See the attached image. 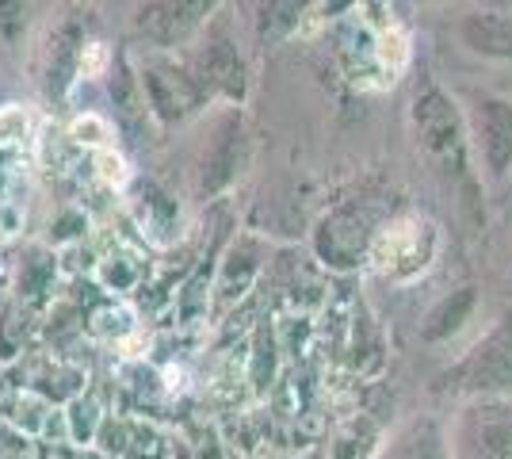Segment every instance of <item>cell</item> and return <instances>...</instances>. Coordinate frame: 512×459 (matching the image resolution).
<instances>
[{"label":"cell","mask_w":512,"mask_h":459,"mask_svg":"<svg viewBox=\"0 0 512 459\" xmlns=\"http://www.w3.org/2000/svg\"><path fill=\"white\" fill-rule=\"evenodd\" d=\"M409 127H413L421 157L444 176V184H451L463 196V203L478 207V176L470 165V131L455 100L440 85H425L409 104Z\"/></svg>","instance_id":"obj_1"},{"label":"cell","mask_w":512,"mask_h":459,"mask_svg":"<svg viewBox=\"0 0 512 459\" xmlns=\"http://www.w3.org/2000/svg\"><path fill=\"white\" fill-rule=\"evenodd\" d=\"M440 387L478 398L512 391V310H501L493 318V326L463 352V360H455L440 375Z\"/></svg>","instance_id":"obj_2"},{"label":"cell","mask_w":512,"mask_h":459,"mask_svg":"<svg viewBox=\"0 0 512 459\" xmlns=\"http://www.w3.org/2000/svg\"><path fill=\"white\" fill-rule=\"evenodd\" d=\"M436 257V226L425 219H394L371 241V261L390 280H413L421 276Z\"/></svg>","instance_id":"obj_3"},{"label":"cell","mask_w":512,"mask_h":459,"mask_svg":"<svg viewBox=\"0 0 512 459\" xmlns=\"http://www.w3.org/2000/svg\"><path fill=\"white\" fill-rule=\"evenodd\" d=\"M470 146L486 165V176L505 180L512 173V100L505 96H474L467 115Z\"/></svg>","instance_id":"obj_4"},{"label":"cell","mask_w":512,"mask_h":459,"mask_svg":"<svg viewBox=\"0 0 512 459\" xmlns=\"http://www.w3.org/2000/svg\"><path fill=\"white\" fill-rule=\"evenodd\" d=\"M459 459H512V406L497 398H482L463 410L455 429Z\"/></svg>","instance_id":"obj_5"},{"label":"cell","mask_w":512,"mask_h":459,"mask_svg":"<svg viewBox=\"0 0 512 459\" xmlns=\"http://www.w3.org/2000/svg\"><path fill=\"white\" fill-rule=\"evenodd\" d=\"M211 8L214 4H203V0H161V4H142L134 23L150 43L184 46L207 23Z\"/></svg>","instance_id":"obj_6"},{"label":"cell","mask_w":512,"mask_h":459,"mask_svg":"<svg viewBox=\"0 0 512 459\" xmlns=\"http://www.w3.org/2000/svg\"><path fill=\"white\" fill-rule=\"evenodd\" d=\"M142 88H146V96H150L153 111H157L165 123H180V119H188L192 111H199L203 96H207L203 85L195 81V73L176 69V66H169V62H157V66L146 69Z\"/></svg>","instance_id":"obj_7"},{"label":"cell","mask_w":512,"mask_h":459,"mask_svg":"<svg viewBox=\"0 0 512 459\" xmlns=\"http://www.w3.org/2000/svg\"><path fill=\"white\" fill-rule=\"evenodd\" d=\"M195 81L203 85V92H222L230 100H241L245 96V66L237 58V46L230 39H214L199 50L195 58Z\"/></svg>","instance_id":"obj_8"},{"label":"cell","mask_w":512,"mask_h":459,"mask_svg":"<svg viewBox=\"0 0 512 459\" xmlns=\"http://www.w3.org/2000/svg\"><path fill=\"white\" fill-rule=\"evenodd\" d=\"M459 39L470 54L512 62V16L509 12H467L459 20Z\"/></svg>","instance_id":"obj_9"},{"label":"cell","mask_w":512,"mask_h":459,"mask_svg":"<svg viewBox=\"0 0 512 459\" xmlns=\"http://www.w3.org/2000/svg\"><path fill=\"white\" fill-rule=\"evenodd\" d=\"M383 459H448V440L436 421H413L394 437Z\"/></svg>","instance_id":"obj_10"},{"label":"cell","mask_w":512,"mask_h":459,"mask_svg":"<svg viewBox=\"0 0 512 459\" xmlns=\"http://www.w3.org/2000/svg\"><path fill=\"white\" fill-rule=\"evenodd\" d=\"M474 306H478V291H474V287H459V291H451L448 299L428 314L425 329H421V333H425V341H444V337H451V333H459L463 322L474 314Z\"/></svg>","instance_id":"obj_11"},{"label":"cell","mask_w":512,"mask_h":459,"mask_svg":"<svg viewBox=\"0 0 512 459\" xmlns=\"http://www.w3.org/2000/svg\"><path fill=\"white\" fill-rule=\"evenodd\" d=\"M234 138H237L234 123H226V127L218 131V142H214V150H211V161L203 165V188H218V184H226V180L234 176V165H237Z\"/></svg>","instance_id":"obj_12"},{"label":"cell","mask_w":512,"mask_h":459,"mask_svg":"<svg viewBox=\"0 0 512 459\" xmlns=\"http://www.w3.org/2000/svg\"><path fill=\"white\" fill-rule=\"evenodd\" d=\"M100 165H104L107 180H115V184L127 176V173H123V157H115V153H104V157H100Z\"/></svg>","instance_id":"obj_13"}]
</instances>
